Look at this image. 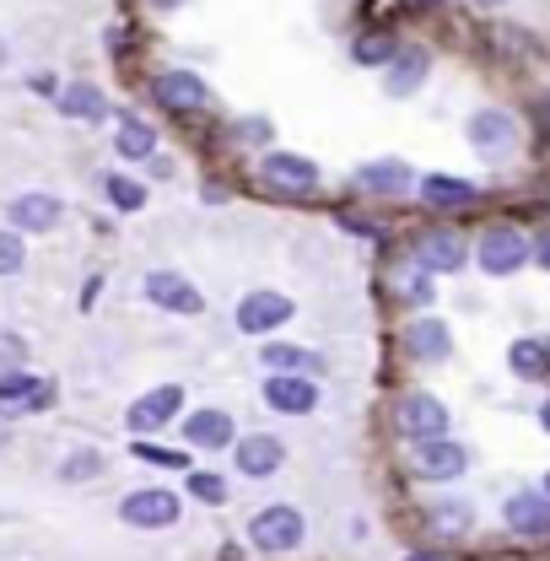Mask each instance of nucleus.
<instances>
[{
	"mask_svg": "<svg viewBox=\"0 0 550 561\" xmlns=\"http://www.w3.org/2000/svg\"><path fill=\"white\" fill-rule=\"evenodd\" d=\"M507 362H513V373H518V378H546L550 373V346L546 341H513Z\"/></svg>",
	"mask_w": 550,
	"mask_h": 561,
	"instance_id": "nucleus-28",
	"label": "nucleus"
},
{
	"mask_svg": "<svg viewBox=\"0 0 550 561\" xmlns=\"http://www.w3.org/2000/svg\"><path fill=\"white\" fill-rule=\"evenodd\" d=\"M394 49H400L394 33H362V38L351 44V60H356V66H389Z\"/></svg>",
	"mask_w": 550,
	"mask_h": 561,
	"instance_id": "nucleus-29",
	"label": "nucleus"
},
{
	"mask_svg": "<svg viewBox=\"0 0 550 561\" xmlns=\"http://www.w3.org/2000/svg\"><path fill=\"white\" fill-rule=\"evenodd\" d=\"M114 151H119L125 162H146V157L157 151V125L140 119V114H125L119 130H114Z\"/></svg>",
	"mask_w": 550,
	"mask_h": 561,
	"instance_id": "nucleus-25",
	"label": "nucleus"
},
{
	"mask_svg": "<svg viewBox=\"0 0 550 561\" xmlns=\"http://www.w3.org/2000/svg\"><path fill=\"white\" fill-rule=\"evenodd\" d=\"M271 136H275V125L265 119V114H254V119H238V125H232V140H238V146H271Z\"/></svg>",
	"mask_w": 550,
	"mask_h": 561,
	"instance_id": "nucleus-34",
	"label": "nucleus"
},
{
	"mask_svg": "<svg viewBox=\"0 0 550 561\" xmlns=\"http://www.w3.org/2000/svg\"><path fill=\"white\" fill-rule=\"evenodd\" d=\"M55 108L66 114L70 125H103V119H108V98H103V87H92V81H66V87L55 92Z\"/></svg>",
	"mask_w": 550,
	"mask_h": 561,
	"instance_id": "nucleus-19",
	"label": "nucleus"
},
{
	"mask_svg": "<svg viewBox=\"0 0 550 561\" xmlns=\"http://www.w3.org/2000/svg\"><path fill=\"white\" fill-rule=\"evenodd\" d=\"M394 432H400L405 443L448 437V405H443L437 394H426V389H411V394H400V405H394Z\"/></svg>",
	"mask_w": 550,
	"mask_h": 561,
	"instance_id": "nucleus-5",
	"label": "nucleus"
},
{
	"mask_svg": "<svg viewBox=\"0 0 550 561\" xmlns=\"http://www.w3.org/2000/svg\"><path fill=\"white\" fill-rule=\"evenodd\" d=\"M297 319V302L286 297V291H271V286H260V291H249V297H238V308H232V324L243 330V335H275L280 324H291Z\"/></svg>",
	"mask_w": 550,
	"mask_h": 561,
	"instance_id": "nucleus-4",
	"label": "nucleus"
},
{
	"mask_svg": "<svg viewBox=\"0 0 550 561\" xmlns=\"http://www.w3.org/2000/svg\"><path fill=\"white\" fill-rule=\"evenodd\" d=\"M136 459L157 465V470H190V454H184V448H157V443H136Z\"/></svg>",
	"mask_w": 550,
	"mask_h": 561,
	"instance_id": "nucleus-33",
	"label": "nucleus"
},
{
	"mask_svg": "<svg viewBox=\"0 0 550 561\" xmlns=\"http://www.w3.org/2000/svg\"><path fill=\"white\" fill-rule=\"evenodd\" d=\"M405 561H443V557H437V551H411Z\"/></svg>",
	"mask_w": 550,
	"mask_h": 561,
	"instance_id": "nucleus-40",
	"label": "nucleus"
},
{
	"mask_svg": "<svg viewBox=\"0 0 550 561\" xmlns=\"http://www.w3.org/2000/svg\"><path fill=\"white\" fill-rule=\"evenodd\" d=\"M394 291H400V302H411V308H432L437 302V286H432V271H421V265H400L394 271Z\"/></svg>",
	"mask_w": 550,
	"mask_h": 561,
	"instance_id": "nucleus-26",
	"label": "nucleus"
},
{
	"mask_svg": "<svg viewBox=\"0 0 550 561\" xmlns=\"http://www.w3.org/2000/svg\"><path fill=\"white\" fill-rule=\"evenodd\" d=\"M411 470L421 481H459L470 470V448L465 443H448V437H432V443H415Z\"/></svg>",
	"mask_w": 550,
	"mask_h": 561,
	"instance_id": "nucleus-15",
	"label": "nucleus"
},
{
	"mask_svg": "<svg viewBox=\"0 0 550 561\" xmlns=\"http://www.w3.org/2000/svg\"><path fill=\"white\" fill-rule=\"evenodd\" d=\"M146 168H151V179H168V173H173V162H168L162 151H151V157H146Z\"/></svg>",
	"mask_w": 550,
	"mask_h": 561,
	"instance_id": "nucleus-39",
	"label": "nucleus"
},
{
	"mask_svg": "<svg viewBox=\"0 0 550 561\" xmlns=\"http://www.w3.org/2000/svg\"><path fill=\"white\" fill-rule=\"evenodd\" d=\"M60 221H66V201L49 195V190H22V195L5 201V227L22 232V238H27V232L44 238V232H55Z\"/></svg>",
	"mask_w": 550,
	"mask_h": 561,
	"instance_id": "nucleus-6",
	"label": "nucleus"
},
{
	"mask_svg": "<svg viewBox=\"0 0 550 561\" xmlns=\"http://www.w3.org/2000/svg\"><path fill=\"white\" fill-rule=\"evenodd\" d=\"M119 518L130 529H173L184 518V496L168 486H140L119 496Z\"/></svg>",
	"mask_w": 550,
	"mask_h": 561,
	"instance_id": "nucleus-3",
	"label": "nucleus"
},
{
	"mask_svg": "<svg viewBox=\"0 0 550 561\" xmlns=\"http://www.w3.org/2000/svg\"><path fill=\"white\" fill-rule=\"evenodd\" d=\"M44 405H55V378H38L27 367L0 373V416H27V411H44Z\"/></svg>",
	"mask_w": 550,
	"mask_h": 561,
	"instance_id": "nucleus-11",
	"label": "nucleus"
},
{
	"mask_svg": "<svg viewBox=\"0 0 550 561\" xmlns=\"http://www.w3.org/2000/svg\"><path fill=\"white\" fill-rule=\"evenodd\" d=\"M103 195H108V206H114V210H125V216H136V210H146V184H140V179H125V173H108Z\"/></svg>",
	"mask_w": 550,
	"mask_h": 561,
	"instance_id": "nucleus-31",
	"label": "nucleus"
},
{
	"mask_svg": "<svg viewBox=\"0 0 550 561\" xmlns=\"http://www.w3.org/2000/svg\"><path fill=\"white\" fill-rule=\"evenodd\" d=\"M5 443H11V426H0V448H5Z\"/></svg>",
	"mask_w": 550,
	"mask_h": 561,
	"instance_id": "nucleus-43",
	"label": "nucleus"
},
{
	"mask_svg": "<svg viewBox=\"0 0 550 561\" xmlns=\"http://www.w3.org/2000/svg\"><path fill=\"white\" fill-rule=\"evenodd\" d=\"M465 136H470V146L481 151L485 162H502V157H513V151H518V125H513V114H502V108H481V114H470Z\"/></svg>",
	"mask_w": 550,
	"mask_h": 561,
	"instance_id": "nucleus-14",
	"label": "nucleus"
},
{
	"mask_svg": "<svg viewBox=\"0 0 550 561\" xmlns=\"http://www.w3.org/2000/svg\"><path fill=\"white\" fill-rule=\"evenodd\" d=\"M260 184L275 190L280 201H302V195H319V162L313 157H297V151H265L254 162Z\"/></svg>",
	"mask_w": 550,
	"mask_h": 561,
	"instance_id": "nucleus-2",
	"label": "nucleus"
},
{
	"mask_svg": "<svg viewBox=\"0 0 550 561\" xmlns=\"http://www.w3.org/2000/svg\"><path fill=\"white\" fill-rule=\"evenodd\" d=\"M140 291H146L151 308H168V313H184V319L206 313V291H200L190 276H179V271H146Z\"/></svg>",
	"mask_w": 550,
	"mask_h": 561,
	"instance_id": "nucleus-8",
	"label": "nucleus"
},
{
	"mask_svg": "<svg viewBox=\"0 0 550 561\" xmlns=\"http://www.w3.org/2000/svg\"><path fill=\"white\" fill-rule=\"evenodd\" d=\"M475 184L470 179H448V173H432V179H421V201L432 210H459V206H475Z\"/></svg>",
	"mask_w": 550,
	"mask_h": 561,
	"instance_id": "nucleus-24",
	"label": "nucleus"
},
{
	"mask_svg": "<svg viewBox=\"0 0 550 561\" xmlns=\"http://www.w3.org/2000/svg\"><path fill=\"white\" fill-rule=\"evenodd\" d=\"M27 87H33V92H44V98H55V92H60V81H55L49 70H33V76H27Z\"/></svg>",
	"mask_w": 550,
	"mask_h": 561,
	"instance_id": "nucleus-37",
	"label": "nucleus"
},
{
	"mask_svg": "<svg viewBox=\"0 0 550 561\" xmlns=\"http://www.w3.org/2000/svg\"><path fill=\"white\" fill-rule=\"evenodd\" d=\"M190 491H195L200 502H210V507L227 502V481H221L216 470H190Z\"/></svg>",
	"mask_w": 550,
	"mask_h": 561,
	"instance_id": "nucleus-35",
	"label": "nucleus"
},
{
	"mask_svg": "<svg viewBox=\"0 0 550 561\" xmlns=\"http://www.w3.org/2000/svg\"><path fill=\"white\" fill-rule=\"evenodd\" d=\"M405 351H411V362L437 367V362H448L454 335H448V324H443V319H411V324H405Z\"/></svg>",
	"mask_w": 550,
	"mask_h": 561,
	"instance_id": "nucleus-21",
	"label": "nucleus"
},
{
	"mask_svg": "<svg viewBox=\"0 0 550 561\" xmlns=\"http://www.w3.org/2000/svg\"><path fill=\"white\" fill-rule=\"evenodd\" d=\"M108 470V459H103V448H70L66 459H60V481L76 486V481H98Z\"/></svg>",
	"mask_w": 550,
	"mask_h": 561,
	"instance_id": "nucleus-27",
	"label": "nucleus"
},
{
	"mask_svg": "<svg viewBox=\"0 0 550 561\" xmlns=\"http://www.w3.org/2000/svg\"><path fill=\"white\" fill-rule=\"evenodd\" d=\"M22 265H27V243H22V232L0 227V276H16Z\"/></svg>",
	"mask_w": 550,
	"mask_h": 561,
	"instance_id": "nucleus-32",
	"label": "nucleus"
},
{
	"mask_svg": "<svg viewBox=\"0 0 550 561\" xmlns=\"http://www.w3.org/2000/svg\"><path fill=\"white\" fill-rule=\"evenodd\" d=\"M151 98L168 108V114H200L210 108V81L195 76V70H162L151 81Z\"/></svg>",
	"mask_w": 550,
	"mask_h": 561,
	"instance_id": "nucleus-12",
	"label": "nucleus"
},
{
	"mask_svg": "<svg viewBox=\"0 0 550 561\" xmlns=\"http://www.w3.org/2000/svg\"><path fill=\"white\" fill-rule=\"evenodd\" d=\"M179 411H184V383H157V389H146L140 400L125 405V432L151 437V432H162L168 421H179Z\"/></svg>",
	"mask_w": 550,
	"mask_h": 561,
	"instance_id": "nucleus-7",
	"label": "nucleus"
},
{
	"mask_svg": "<svg viewBox=\"0 0 550 561\" xmlns=\"http://www.w3.org/2000/svg\"><path fill=\"white\" fill-rule=\"evenodd\" d=\"M507 529L513 535H529V540H546L550 535V496L546 491H513L507 507H502Z\"/></svg>",
	"mask_w": 550,
	"mask_h": 561,
	"instance_id": "nucleus-18",
	"label": "nucleus"
},
{
	"mask_svg": "<svg viewBox=\"0 0 550 561\" xmlns=\"http://www.w3.org/2000/svg\"><path fill=\"white\" fill-rule=\"evenodd\" d=\"M260 394L275 416H313L319 411V378H308V373H271L260 383Z\"/></svg>",
	"mask_w": 550,
	"mask_h": 561,
	"instance_id": "nucleus-10",
	"label": "nucleus"
},
{
	"mask_svg": "<svg viewBox=\"0 0 550 561\" xmlns=\"http://www.w3.org/2000/svg\"><path fill=\"white\" fill-rule=\"evenodd\" d=\"M475 260H481L485 276H513L529 265V238L518 227H485L481 243H475Z\"/></svg>",
	"mask_w": 550,
	"mask_h": 561,
	"instance_id": "nucleus-9",
	"label": "nucleus"
},
{
	"mask_svg": "<svg viewBox=\"0 0 550 561\" xmlns=\"http://www.w3.org/2000/svg\"><path fill=\"white\" fill-rule=\"evenodd\" d=\"M5 55H11V49H5V38H0V66H5Z\"/></svg>",
	"mask_w": 550,
	"mask_h": 561,
	"instance_id": "nucleus-44",
	"label": "nucleus"
},
{
	"mask_svg": "<svg viewBox=\"0 0 550 561\" xmlns=\"http://www.w3.org/2000/svg\"><path fill=\"white\" fill-rule=\"evenodd\" d=\"M302 540H308V518H302L291 502H271V507H260V513L249 518V546L265 551V557H286V551H297Z\"/></svg>",
	"mask_w": 550,
	"mask_h": 561,
	"instance_id": "nucleus-1",
	"label": "nucleus"
},
{
	"mask_svg": "<svg viewBox=\"0 0 550 561\" xmlns=\"http://www.w3.org/2000/svg\"><path fill=\"white\" fill-rule=\"evenodd\" d=\"M151 5H157V11H173V5H184V0H151Z\"/></svg>",
	"mask_w": 550,
	"mask_h": 561,
	"instance_id": "nucleus-41",
	"label": "nucleus"
},
{
	"mask_svg": "<svg viewBox=\"0 0 550 561\" xmlns=\"http://www.w3.org/2000/svg\"><path fill=\"white\" fill-rule=\"evenodd\" d=\"M356 184L367 195H405L415 184V173H411V162H400V157H378V162H362L356 168Z\"/></svg>",
	"mask_w": 550,
	"mask_h": 561,
	"instance_id": "nucleus-22",
	"label": "nucleus"
},
{
	"mask_svg": "<svg viewBox=\"0 0 550 561\" xmlns=\"http://www.w3.org/2000/svg\"><path fill=\"white\" fill-rule=\"evenodd\" d=\"M11 367H27V341L16 330H0V373H11Z\"/></svg>",
	"mask_w": 550,
	"mask_h": 561,
	"instance_id": "nucleus-36",
	"label": "nucleus"
},
{
	"mask_svg": "<svg viewBox=\"0 0 550 561\" xmlns=\"http://www.w3.org/2000/svg\"><path fill=\"white\" fill-rule=\"evenodd\" d=\"M232 416L221 411V405H206V411H190L184 416V443L190 448H206V454H221V448H232Z\"/></svg>",
	"mask_w": 550,
	"mask_h": 561,
	"instance_id": "nucleus-20",
	"label": "nucleus"
},
{
	"mask_svg": "<svg viewBox=\"0 0 550 561\" xmlns=\"http://www.w3.org/2000/svg\"><path fill=\"white\" fill-rule=\"evenodd\" d=\"M232 465H238V476H249V481H271V476H280V465H286V443L271 437V432L232 437Z\"/></svg>",
	"mask_w": 550,
	"mask_h": 561,
	"instance_id": "nucleus-13",
	"label": "nucleus"
},
{
	"mask_svg": "<svg viewBox=\"0 0 550 561\" xmlns=\"http://www.w3.org/2000/svg\"><path fill=\"white\" fill-rule=\"evenodd\" d=\"M426 70H432V55H426L421 44H400L394 60L383 66V92H389V98H415L421 81H426Z\"/></svg>",
	"mask_w": 550,
	"mask_h": 561,
	"instance_id": "nucleus-17",
	"label": "nucleus"
},
{
	"mask_svg": "<svg viewBox=\"0 0 550 561\" xmlns=\"http://www.w3.org/2000/svg\"><path fill=\"white\" fill-rule=\"evenodd\" d=\"M546 496H550V476H546Z\"/></svg>",
	"mask_w": 550,
	"mask_h": 561,
	"instance_id": "nucleus-45",
	"label": "nucleus"
},
{
	"mask_svg": "<svg viewBox=\"0 0 550 561\" xmlns=\"http://www.w3.org/2000/svg\"><path fill=\"white\" fill-rule=\"evenodd\" d=\"M529 260H535V265H546V271H550V227L540 232V238H535V243H529Z\"/></svg>",
	"mask_w": 550,
	"mask_h": 561,
	"instance_id": "nucleus-38",
	"label": "nucleus"
},
{
	"mask_svg": "<svg viewBox=\"0 0 550 561\" xmlns=\"http://www.w3.org/2000/svg\"><path fill=\"white\" fill-rule=\"evenodd\" d=\"M260 362H265L271 373H308V378L324 373V356H319V351L291 346V341H265V346H260Z\"/></svg>",
	"mask_w": 550,
	"mask_h": 561,
	"instance_id": "nucleus-23",
	"label": "nucleus"
},
{
	"mask_svg": "<svg viewBox=\"0 0 550 561\" xmlns=\"http://www.w3.org/2000/svg\"><path fill=\"white\" fill-rule=\"evenodd\" d=\"M426 524L443 529V535H465V529L475 524V507H470V502H432V507H426Z\"/></svg>",
	"mask_w": 550,
	"mask_h": 561,
	"instance_id": "nucleus-30",
	"label": "nucleus"
},
{
	"mask_svg": "<svg viewBox=\"0 0 550 561\" xmlns=\"http://www.w3.org/2000/svg\"><path fill=\"white\" fill-rule=\"evenodd\" d=\"M540 426H546V432H550V400H546V405H540Z\"/></svg>",
	"mask_w": 550,
	"mask_h": 561,
	"instance_id": "nucleus-42",
	"label": "nucleus"
},
{
	"mask_svg": "<svg viewBox=\"0 0 550 561\" xmlns=\"http://www.w3.org/2000/svg\"><path fill=\"white\" fill-rule=\"evenodd\" d=\"M415 265L432 271V276L459 271V265H465V238H459L454 227H426V232L415 238Z\"/></svg>",
	"mask_w": 550,
	"mask_h": 561,
	"instance_id": "nucleus-16",
	"label": "nucleus"
}]
</instances>
